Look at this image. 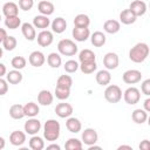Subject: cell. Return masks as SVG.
Listing matches in <instances>:
<instances>
[{
  "mask_svg": "<svg viewBox=\"0 0 150 150\" xmlns=\"http://www.w3.org/2000/svg\"><path fill=\"white\" fill-rule=\"evenodd\" d=\"M95 80L100 86H108L111 81V75H110L108 69H102V70L97 71L96 76H95Z\"/></svg>",
  "mask_w": 150,
  "mask_h": 150,
  "instance_id": "cell-23",
  "label": "cell"
},
{
  "mask_svg": "<svg viewBox=\"0 0 150 150\" xmlns=\"http://www.w3.org/2000/svg\"><path fill=\"white\" fill-rule=\"evenodd\" d=\"M5 26L9 29H16L21 26V19L19 18V15L8 16V18L5 19Z\"/></svg>",
  "mask_w": 150,
  "mask_h": 150,
  "instance_id": "cell-35",
  "label": "cell"
},
{
  "mask_svg": "<svg viewBox=\"0 0 150 150\" xmlns=\"http://www.w3.org/2000/svg\"><path fill=\"white\" fill-rule=\"evenodd\" d=\"M103 29L105 33L108 34H116L120 32L121 29V23L117 21V20H114V19H109L107 20L104 23H103Z\"/></svg>",
  "mask_w": 150,
  "mask_h": 150,
  "instance_id": "cell-16",
  "label": "cell"
},
{
  "mask_svg": "<svg viewBox=\"0 0 150 150\" xmlns=\"http://www.w3.org/2000/svg\"><path fill=\"white\" fill-rule=\"evenodd\" d=\"M56 86L64 87V88H71V86H73V79L69 75H61L57 79V81H56Z\"/></svg>",
  "mask_w": 150,
  "mask_h": 150,
  "instance_id": "cell-41",
  "label": "cell"
},
{
  "mask_svg": "<svg viewBox=\"0 0 150 150\" xmlns=\"http://www.w3.org/2000/svg\"><path fill=\"white\" fill-rule=\"evenodd\" d=\"M97 139H98V135H97L96 130L93 128H87L82 132V143H84L88 146L96 144Z\"/></svg>",
  "mask_w": 150,
  "mask_h": 150,
  "instance_id": "cell-8",
  "label": "cell"
},
{
  "mask_svg": "<svg viewBox=\"0 0 150 150\" xmlns=\"http://www.w3.org/2000/svg\"><path fill=\"white\" fill-rule=\"evenodd\" d=\"M28 144L32 150H42L45 148V141L40 136H36V135H32Z\"/></svg>",
  "mask_w": 150,
  "mask_h": 150,
  "instance_id": "cell-31",
  "label": "cell"
},
{
  "mask_svg": "<svg viewBox=\"0 0 150 150\" xmlns=\"http://www.w3.org/2000/svg\"><path fill=\"white\" fill-rule=\"evenodd\" d=\"M79 68L81 69V71L83 74H93L97 69V64H96V61L81 62V64L79 66Z\"/></svg>",
  "mask_w": 150,
  "mask_h": 150,
  "instance_id": "cell-36",
  "label": "cell"
},
{
  "mask_svg": "<svg viewBox=\"0 0 150 150\" xmlns=\"http://www.w3.org/2000/svg\"><path fill=\"white\" fill-rule=\"evenodd\" d=\"M61 125L56 120H47L43 124V137L46 141L54 142L60 137Z\"/></svg>",
  "mask_w": 150,
  "mask_h": 150,
  "instance_id": "cell-2",
  "label": "cell"
},
{
  "mask_svg": "<svg viewBox=\"0 0 150 150\" xmlns=\"http://www.w3.org/2000/svg\"><path fill=\"white\" fill-rule=\"evenodd\" d=\"M149 52L150 49L146 43L138 42L129 50V59L135 63H142L149 56Z\"/></svg>",
  "mask_w": 150,
  "mask_h": 150,
  "instance_id": "cell-1",
  "label": "cell"
},
{
  "mask_svg": "<svg viewBox=\"0 0 150 150\" xmlns=\"http://www.w3.org/2000/svg\"><path fill=\"white\" fill-rule=\"evenodd\" d=\"M139 149L141 150H149L150 149V142L148 139H143L139 143Z\"/></svg>",
  "mask_w": 150,
  "mask_h": 150,
  "instance_id": "cell-46",
  "label": "cell"
},
{
  "mask_svg": "<svg viewBox=\"0 0 150 150\" xmlns=\"http://www.w3.org/2000/svg\"><path fill=\"white\" fill-rule=\"evenodd\" d=\"M6 80L11 84H18V83H20L22 81V74L20 73V70L13 69V70H11V71L7 73Z\"/></svg>",
  "mask_w": 150,
  "mask_h": 150,
  "instance_id": "cell-30",
  "label": "cell"
},
{
  "mask_svg": "<svg viewBox=\"0 0 150 150\" xmlns=\"http://www.w3.org/2000/svg\"><path fill=\"white\" fill-rule=\"evenodd\" d=\"M136 16L134 15V13L128 8V9H123L121 13H120V20L123 25H131L136 21Z\"/></svg>",
  "mask_w": 150,
  "mask_h": 150,
  "instance_id": "cell-27",
  "label": "cell"
},
{
  "mask_svg": "<svg viewBox=\"0 0 150 150\" xmlns=\"http://www.w3.org/2000/svg\"><path fill=\"white\" fill-rule=\"evenodd\" d=\"M90 41H91L93 46H95V47H102L105 43L107 38H105V34L103 32L96 30V32H94L90 35Z\"/></svg>",
  "mask_w": 150,
  "mask_h": 150,
  "instance_id": "cell-24",
  "label": "cell"
},
{
  "mask_svg": "<svg viewBox=\"0 0 150 150\" xmlns=\"http://www.w3.org/2000/svg\"><path fill=\"white\" fill-rule=\"evenodd\" d=\"M9 142L15 146H21L26 142V134L20 130H15L9 135Z\"/></svg>",
  "mask_w": 150,
  "mask_h": 150,
  "instance_id": "cell-19",
  "label": "cell"
},
{
  "mask_svg": "<svg viewBox=\"0 0 150 150\" xmlns=\"http://www.w3.org/2000/svg\"><path fill=\"white\" fill-rule=\"evenodd\" d=\"M79 60L80 62H90V61H96V55L93 50L90 49H82L79 54Z\"/></svg>",
  "mask_w": 150,
  "mask_h": 150,
  "instance_id": "cell-33",
  "label": "cell"
},
{
  "mask_svg": "<svg viewBox=\"0 0 150 150\" xmlns=\"http://www.w3.org/2000/svg\"><path fill=\"white\" fill-rule=\"evenodd\" d=\"M123 82L127 83V84H135V83H138L142 79V73L137 69H129L127 71L123 73Z\"/></svg>",
  "mask_w": 150,
  "mask_h": 150,
  "instance_id": "cell-6",
  "label": "cell"
},
{
  "mask_svg": "<svg viewBox=\"0 0 150 150\" xmlns=\"http://www.w3.org/2000/svg\"><path fill=\"white\" fill-rule=\"evenodd\" d=\"M90 25V19L87 14H77L74 18V26L75 27H89Z\"/></svg>",
  "mask_w": 150,
  "mask_h": 150,
  "instance_id": "cell-32",
  "label": "cell"
},
{
  "mask_svg": "<svg viewBox=\"0 0 150 150\" xmlns=\"http://www.w3.org/2000/svg\"><path fill=\"white\" fill-rule=\"evenodd\" d=\"M36 40H38V43L41 46V47H48L53 43V40H54V36H53V33L47 30V29H42L38 36H36Z\"/></svg>",
  "mask_w": 150,
  "mask_h": 150,
  "instance_id": "cell-10",
  "label": "cell"
},
{
  "mask_svg": "<svg viewBox=\"0 0 150 150\" xmlns=\"http://www.w3.org/2000/svg\"><path fill=\"white\" fill-rule=\"evenodd\" d=\"M50 25V20L48 19V16L46 15H36L34 19H33V26L35 28H39V29H46L48 28V26Z\"/></svg>",
  "mask_w": 150,
  "mask_h": 150,
  "instance_id": "cell-25",
  "label": "cell"
},
{
  "mask_svg": "<svg viewBox=\"0 0 150 150\" xmlns=\"http://www.w3.org/2000/svg\"><path fill=\"white\" fill-rule=\"evenodd\" d=\"M28 61L33 67H41L46 62V57H45V54L42 52L34 50V52L30 53V55L28 57Z\"/></svg>",
  "mask_w": 150,
  "mask_h": 150,
  "instance_id": "cell-14",
  "label": "cell"
},
{
  "mask_svg": "<svg viewBox=\"0 0 150 150\" xmlns=\"http://www.w3.org/2000/svg\"><path fill=\"white\" fill-rule=\"evenodd\" d=\"M131 118L137 124H143L148 120V112L144 109H135L131 114Z\"/></svg>",
  "mask_w": 150,
  "mask_h": 150,
  "instance_id": "cell-28",
  "label": "cell"
},
{
  "mask_svg": "<svg viewBox=\"0 0 150 150\" xmlns=\"http://www.w3.org/2000/svg\"><path fill=\"white\" fill-rule=\"evenodd\" d=\"M56 98L63 101V100H67L69 96H70V88H64V87H59L56 86L55 87V91H54Z\"/></svg>",
  "mask_w": 150,
  "mask_h": 150,
  "instance_id": "cell-38",
  "label": "cell"
},
{
  "mask_svg": "<svg viewBox=\"0 0 150 150\" xmlns=\"http://www.w3.org/2000/svg\"><path fill=\"white\" fill-rule=\"evenodd\" d=\"M9 116L13 120H21L22 117H25L23 105H21L20 103H15V104L11 105V108H9Z\"/></svg>",
  "mask_w": 150,
  "mask_h": 150,
  "instance_id": "cell-26",
  "label": "cell"
},
{
  "mask_svg": "<svg viewBox=\"0 0 150 150\" xmlns=\"http://www.w3.org/2000/svg\"><path fill=\"white\" fill-rule=\"evenodd\" d=\"M141 90H142V93H143L144 95H146V96L150 95V79H146V80H144V81L142 82V84H141Z\"/></svg>",
  "mask_w": 150,
  "mask_h": 150,
  "instance_id": "cell-44",
  "label": "cell"
},
{
  "mask_svg": "<svg viewBox=\"0 0 150 150\" xmlns=\"http://www.w3.org/2000/svg\"><path fill=\"white\" fill-rule=\"evenodd\" d=\"M121 149H129V150H132V148H131L130 145H120V146H118V150H121Z\"/></svg>",
  "mask_w": 150,
  "mask_h": 150,
  "instance_id": "cell-52",
  "label": "cell"
},
{
  "mask_svg": "<svg viewBox=\"0 0 150 150\" xmlns=\"http://www.w3.org/2000/svg\"><path fill=\"white\" fill-rule=\"evenodd\" d=\"M50 25H52V30L54 33H56V34L63 33L66 30V28H67V21L62 16H59V18L54 19Z\"/></svg>",
  "mask_w": 150,
  "mask_h": 150,
  "instance_id": "cell-22",
  "label": "cell"
},
{
  "mask_svg": "<svg viewBox=\"0 0 150 150\" xmlns=\"http://www.w3.org/2000/svg\"><path fill=\"white\" fill-rule=\"evenodd\" d=\"M7 74V69H6V66L4 63L0 62V77H2L4 75Z\"/></svg>",
  "mask_w": 150,
  "mask_h": 150,
  "instance_id": "cell-47",
  "label": "cell"
},
{
  "mask_svg": "<svg viewBox=\"0 0 150 150\" xmlns=\"http://www.w3.org/2000/svg\"><path fill=\"white\" fill-rule=\"evenodd\" d=\"M47 63L52 68H59L61 66V63H62V59H61L60 54H57V53H50L47 56Z\"/></svg>",
  "mask_w": 150,
  "mask_h": 150,
  "instance_id": "cell-34",
  "label": "cell"
},
{
  "mask_svg": "<svg viewBox=\"0 0 150 150\" xmlns=\"http://www.w3.org/2000/svg\"><path fill=\"white\" fill-rule=\"evenodd\" d=\"M50 149L60 150V149H61V146H60L59 144H55V143H53V144H49V145H47V150H50Z\"/></svg>",
  "mask_w": 150,
  "mask_h": 150,
  "instance_id": "cell-50",
  "label": "cell"
},
{
  "mask_svg": "<svg viewBox=\"0 0 150 150\" xmlns=\"http://www.w3.org/2000/svg\"><path fill=\"white\" fill-rule=\"evenodd\" d=\"M0 21H1V14H0Z\"/></svg>",
  "mask_w": 150,
  "mask_h": 150,
  "instance_id": "cell-54",
  "label": "cell"
},
{
  "mask_svg": "<svg viewBox=\"0 0 150 150\" xmlns=\"http://www.w3.org/2000/svg\"><path fill=\"white\" fill-rule=\"evenodd\" d=\"M7 80H4L2 77H0V96H4L7 94L8 91V84H7Z\"/></svg>",
  "mask_w": 150,
  "mask_h": 150,
  "instance_id": "cell-45",
  "label": "cell"
},
{
  "mask_svg": "<svg viewBox=\"0 0 150 150\" xmlns=\"http://www.w3.org/2000/svg\"><path fill=\"white\" fill-rule=\"evenodd\" d=\"M6 36H7V32L4 28H0V43H2V41L5 40Z\"/></svg>",
  "mask_w": 150,
  "mask_h": 150,
  "instance_id": "cell-48",
  "label": "cell"
},
{
  "mask_svg": "<svg viewBox=\"0 0 150 150\" xmlns=\"http://www.w3.org/2000/svg\"><path fill=\"white\" fill-rule=\"evenodd\" d=\"M123 98H124L125 103H128L130 105H134V104L139 102V100H141V91L136 87H130V88H128L123 93Z\"/></svg>",
  "mask_w": 150,
  "mask_h": 150,
  "instance_id": "cell-5",
  "label": "cell"
},
{
  "mask_svg": "<svg viewBox=\"0 0 150 150\" xmlns=\"http://www.w3.org/2000/svg\"><path fill=\"white\" fill-rule=\"evenodd\" d=\"M104 98L109 103H118L122 98V89L116 84H109L104 90Z\"/></svg>",
  "mask_w": 150,
  "mask_h": 150,
  "instance_id": "cell-4",
  "label": "cell"
},
{
  "mask_svg": "<svg viewBox=\"0 0 150 150\" xmlns=\"http://www.w3.org/2000/svg\"><path fill=\"white\" fill-rule=\"evenodd\" d=\"M66 128H67L70 132L77 134V132L81 131L82 124H81V122H80L79 118H76V117H70V116H69V117H67V121H66Z\"/></svg>",
  "mask_w": 150,
  "mask_h": 150,
  "instance_id": "cell-18",
  "label": "cell"
},
{
  "mask_svg": "<svg viewBox=\"0 0 150 150\" xmlns=\"http://www.w3.org/2000/svg\"><path fill=\"white\" fill-rule=\"evenodd\" d=\"M53 100H54L53 94L47 89H43L38 94V102L41 105H45V107L46 105H50L53 103Z\"/></svg>",
  "mask_w": 150,
  "mask_h": 150,
  "instance_id": "cell-17",
  "label": "cell"
},
{
  "mask_svg": "<svg viewBox=\"0 0 150 150\" xmlns=\"http://www.w3.org/2000/svg\"><path fill=\"white\" fill-rule=\"evenodd\" d=\"M79 66L80 64L75 60H68V61H66L63 68H64V71H67L69 74H73V73H75L79 69Z\"/></svg>",
  "mask_w": 150,
  "mask_h": 150,
  "instance_id": "cell-42",
  "label": "cell"
},
{
  "mask_svg": "<svg viewBox=\"0 0 150 150\" xmlns=\"http://www.w3.org/2000/svg\"><path fill=\"white\" fill-rule=\"evenodd\" d=\"M144 110H145L146 112L150 111V98H146V100L144 101Z\"/></svg>",
  "mask_w": 150,
  "mask_h": 150,
  "instance_id": "cell-49",
  "label": "cell"
},
{
  "mask_svg": "<svg viewBox=\"0 0 150 150\" xmlns=\"http://www.w3.org/2000/svg\"><path fill=\"white\" fill-rule=\"evenodd\" d=\"M6 145V142H5V138L4 137H0V150H2Z\"/></svg>",
  "mask_w": 150,
  "mask_h": 150,
  "instance_id": "cell-51",
  "label": "cell"
},
{
  "mask_svg": "<svg viewBox=\"0 0 150 150\" xmlns=\"http://www.w3.org/2000/svg\"><path fill=\"white\" fill-rule=\"evenodd\" d=\"M118 63H120V59H118V55L116 53L109 52V53H107L103 56V66L108 70L116 69L117 66H118Z\"/></svg>",
  "mask_w": 150,
  "mask_h": 150,
  "instance_id": "cell-7",
  "label": "cell"
},
{
  "mask_svg": "<svg viewBox=\"0 0 150 150\" xmlns=\"http://www.w3.org/2000/svg\"><path fill=\"white\" fill-rule=\"evenodd\" d=\"M55 112L59 117L61 118H67L69 116H71L73 114V107L71 104L69 103H66V102H62V103H59L56 107H55Z\"/></svg>",
  "mask_w": 150,
  "mask_h": 150,
  "instance_id": "cell-13",
  "label": "cell"
},
{
  "mask_svg": "<svg viewBox=\"0 0 150 150\" xmlns=\"http://www.w3.org/2000/svg\"><path fill=\"white\" fill-rule=\"evenodd\" d=\"M23 128H25V131L27 134L36 135L40 131V129H41V122L38 118H35V117H30L27 122H25Z\"/></svg>",
  "mask_w": 150,
  "mask_h": 150,
  "instance_id": "cell-11",
  "label": "cell"
},
{
  "mask_svg": "<svg viewBox=\"0 0 150 150\" xmlns=\"http://www.w3.org/2000/svg\"><path fill=\"white\" fill-rule=\"evenodd\" d=\"M16 45H18V41H16V39H15L14 36H12V35H7V36L5 38V40L2 41V47H4L6 50H8V52L13 50V49L16 47Z\"/></svg>",
  "mask_w": 150,
  "mask_h": 150,
  "instance_id": "cell-39",
  "label": "cell"
},
{
  "mask_svg": "<svg viewBox=\"0 0 150 150\" xmlns=\"http://www.w3.org/2000/svg\"><path fill=\"white\" fill-rule=\"evenodd\" d=\"M71 35L76 41L83 42V41H87L88 38L90 36V30L88 27H75L74 26L71 30Z\"/></svg>",
  "mask_w": 150,
  "mask_h": 150,
  "instance_id": "cell-9",
  "label": "cell"
},
{
  "mask_svg": "<svg viewBox=\"0 0 150 150\" xmlns=\"http://www.w3.org/2000/svg\"><path fill=\"white\" fill-rule=\"evenodd\" d=\"M64 148H66L67 150H81V149L83 148V143H82V141L71 137V138H69V139L66 142Z\"/></svg>",
  "mask_w": 150,
  "mask_h": 150,
  "instance_id": "cell-37",
  "label": "cell"
},
{
  "mask_svg": "<svg viewBox=\"0 0 150 150\" xmlns=\"http://www.w3.org/2000/svg\"><path fill=\"white\" fill-rule=\"evenodd\" d=\"M38 9L39 12L42 14V15H46V16H49L54 13V5L53 2H50L49 0H42L39 2L38 5Z\"/></svg>",
  "mask_w": 150,
  "mask_h": 150,
  "instance_id": "cell-20",
  "label": "cell"
},
{
  "mask_svg": "<svg viewBox=\"0 0 150 150\" xmlns=\"http://www.w3.org/2000/svg\"><path fill=\"white\" fill-rule=\"evenodd\" d=\"M34 6V0H19V7L22 11H30Z\"/></svg>",
  "mask_w": 150,
  "mask_h": 150,
  "instance_id": "cell-43",
  "label": "cell"
},
{
  "mask_svg": "<svg viewBox=\"0 0 150 150\" xmlns=\"http://www.w3.org/2000/svg\"><path fill=\"white\" fill-rule=\"evenodd\" d=\"M57 50L66 56H73L77 53V45L70 39H62L57 43Z\"/></svg>",
  "mask_w": 150,
  "mask_h": 150,
  "instance_id": "cell-3",
  "label": "cell"
},
{
  "mask_svg": "<svg viewBox=\"0 0 150 150\" xmlns=\"http://www.w3.org/2000/svg\"><path fill=\"white\" fill-rule=\"evenodd\" d=\"M11 64H12V67H13L14 69L20 70V69H23V68L26 67L27 60H26L23 56H14V57L12 59V61H11Z\"/></svg>",
  "mask_w": 150,
  "mask_h": 150,
  "instance_id": "cell-40",
  "label": "cell"
},
{
  "mask_svg": "<svg viewBox=\"0 0 150 150\" xmlns=\"http://www.w3.org/2000/svg\"><path fill=\"white\" fill-rule=\"evenodd\" d=\"M2 13L6 18L15 16V15L19 14V6L13 1H8L2 6Z\"/></svg>",
  "mask_w": 150,
  "mask_h": 150,
  "instance_id": "cell-21",
  "label": "cell"
},
{
  "mask_svg": "<svg viewBox=\"0 0 150 150\" xmlns=\"http://www.w3.org/2000/svg\"><path fill=\"white\" fill-rule=\"evenodd\" d=\"M129 9L134 13V15L137 18V16H142L145 14L146 12V4L142 0H135L130 4L129 6Z\"/></svg>",
  "mask_w": 150,
  "mask_h": 150,
  "instance_id": "cell-12",
  "label": "cell"
},
{
  "mask_svg": "<svg viewBox=\"0 0 150 150\" xmlns=\"http://www.w3.org/2000/svg\"><path fill=\"white\" fill-rule=\"evenodd\" d=\"M2 54H4V50H2V48L0 47V59L2 57Z\"/></svg>",
  "mask_w": 150,
  "mask_h": 150,
  "instance_id": "cell-53",
  "label": "cell"
},
{
  "mask_svg": "<svg viewBox=\"0 0 150 150\" xmlns=\"http://www.w3.org/2000/svg\"><path fill=\"white\" fill-rule=\"evenodd\" d=\"M40 111V108L36 103L34 102H28L23 105V112H25V116H28V117H35Z\"/></svg>",
  "mask_w": 150,
  "mask_h": 150,
  "instance_id": "cell-29",
  "label": "cell"
},
{
  "mask_svg": "<svg viewBox=\"0 0 150 150\" xmlns=\"http://www.w3.org/2000/svg\"><path fill=\"white\" fill-rule=\"evenodd\" d=\"M21 32H22V35L25 36V39L28 41H33L36 39L35 27L29 22H25L21 25Z\"/></svg>",
  "mask_w": 150,
  "mask_h": 150,
  "instance_id": "cell-15",
  "label": "cell"
}]
</instances>
